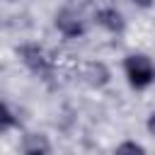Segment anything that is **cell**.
Wrapping results in <instances>:
<instances>
[{"label":"cell","mask_w":155,"mask_h":155,"mask_svg":"<svg viewBox=\"0 0 155 155\" xmlns=\"http://www.w3.org/2000/svg\"><path fill=\"white\" fill-rule=\"evenodd\" d=\"M124 73L133 90H145L155 82V65L145 53H131L124 61Z\"/></svg>","instance_id":"cell-1"},{"label":"cell","mask_w":155,"mask_h":155,"mask_svg":"<svg viewBox=\"0 0 155 155\" xmlns=\"http://www.w3.org/2000/svg\"><path fill=\"white\" fill-rule=\"evenodd\" d=\"M17 56L36 75H46L51 70V58H48V53L39 44H22V46H17Z\"/></svg>","instance_id":"cell-2"},{"label":"cell","mask_w":155,"mask_h":155,"mask_svg":"<svg viewBox=\"0 0 155 155\" xmlns=\"http://www.w3.org/2000/svg\"><path fill=\"white\" fill-rule=\"evenodd\" d=\"M53 24H56V29H58L65 39H78V36L85 34V22L80 19L78 12H73V10H68V7H63V10L56 12Z\"/></svg>","instance_id":"cell-3"},{"label":"cell","mask_w":155,"mask_h":155,"mask_svg":"<svg viewBox=\"0 0 155 155\" xmlns=\"http://www.w3.org/2000/svg\"><path fill=\"white\" fill-rule=\"evenodd\" d=\"M82 78H85V82H87L90 87L99 90V87H104V85L111 80V70H109L107 63H102V61H87V63L82 65Z\"/></svg>","instance_id":"cell-4"},{"label":"cell","mask_w":155,"mask_h":155,"mask_svg":"<svg viewBox=\"0 0 155 155\" xmlns=\"http://www.w3.org/2000/svg\"><path fill=\"white\" fill-rule=\"evenodd\" d=\"M97 24L104 27L107 31H111V34H121L126 29V19L116 7H102L97 12Z\"/></svg>","instance_id":"cell-5"},{"label":"cell","mask_w":155,"mask_h":155,"mask_svg":"<svg viewBox=\"0 0 155 155\" xmlns=\"http://www.w3.org/2000/svg\"><path fill=\"white\" fill-rule=\"evenodd\" d=\"M22 155H51V143L44 133H27L22 138Z\"/></svg>","instance_id":"cell-6"},{"label":"cell","mask_w":155,"mask_h":155,"mask_svg":"<svg viewBox=\"0 0 155 155\" xmlns=\"http://www.w3.org/2000/svg\"><path fill=\"white\" fill-rule=\"evenodd\" d=\"M114 155H145V148L140 143H136V140H124V143L116 145Z\"/></svg>","instance_id":"cell-7"},{"label":"cell","mask_w":155,"mask_h":155,"mask_svg":"<svg viewBox=\"0 0 155 155\" xmlns=\"http://www.w3.org/2000/svg\"><path fill=\"white\" fill-rule=\"evenodd\" d=\"M12 126H19V119L15 116L12 107L5 102V107H2V131H10Z\"/></svg>","instance_id":"cell-8"},{"label":"cell","mask_w":155,"mask_h":155,"mask_svg":"<svg viewBox=\"0 0 155 155\" xmlns=\"http://www.w3.org/2000/svg\"><path fill=\"white\" fill-rule=\"evenodd\" d=\"M136 7H143V10H148V7H153L155 5V0H131Z\"/></svg>","instance_id":"cell-9"},{"label":"cell","mask_w":155,"mask_h":155,"mask_svg":"<svg viewBox=\"0 0 155 155\" xmlns=\"http://www.w3.org/2000/svg\"><path fill=\"white\" fill-rule=\"evenodd\" d=\"M148 131H150V133L155 136V111H153V114L148 116Z\"/></svg>","instance_id":"cell-10"}]
</instances>
